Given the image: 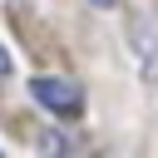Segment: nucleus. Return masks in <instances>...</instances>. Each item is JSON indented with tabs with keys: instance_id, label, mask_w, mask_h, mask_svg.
I'll return each mask as SVG.
<instances>
[{
	"instance_id": "f03ea898",
	"label": "nucleus",
	"mask_w": 158,
	"mask_h": 158,
	"mask_svg": "<svg viewBox=\"0 0 158 158\" xmlns=\"http://www.w3.org/2000/svg\"><path fill=\"white\" fill-rule=\"evenodd\" d=\"M128 44H133V59H138V69H143V79L148 84H158V35H153V20H143V15H133L128 20Z\"/></svg>"
},
{
	"instance_id": "7ed1b4c3",
	"label": "nucleus",
	"mask_w": 158,
	"mask_h": 158,
	"mask_svg": "<svg viewBox=\"0 0 158 158\" xmlns=\"http://www.w3.org/2000/svg\"><path fill=\"white\" fill-rule=\"evenodd\" d=\"M5 74H10V54L0 49V79H5Z\"/></svg>"
},
{
	"instance_id": "20e7f679",
	"label": "nucleus",
	"mask_w": 158,
	"mask_h": 158,
	"mask_svg": "<svg viewBox=\"0 0 158 158\" xmlns=\"http://www.w3.org/2000/svg\"><path fill=\"white\" fill-rule=\"evenodd\" d=\"M89 5H99V10H114V5H118V0H89Z\"/></svg>"
},
{
	"instance_id": "f257e3e1",
	"label": "nucleus",
	"mask_w": 158,
	"mask_h": 158,
	"mask_svg": "<svg viewBox=\"0 0 158 158\" xmlns=\"http://www.w3.org/2000/svg\"><path fill=\"white\" fill-rule=\"evenodd\" d=\"M30 94L54 114V118H74V114H84V89L74 84V79H59V74H40L35 84H30Z\"/></svg>"
}]
</instances>
